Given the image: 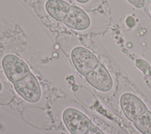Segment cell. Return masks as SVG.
<instances>
[{
	"instance_id": "obj_1",
	"label": "cell",
	"mask_w": 151,
	"mask_h": 134,
	"mask_svg": "<svg viewBox=\"0 0 151 134\" xmlns=\"http://www.w3.org/2000/svg\"><path fill=\"white\" fill-rule=\"evenodd\" d=\"M63 120L71 134H86L93 125L87 116L72 108H67L64 111Z\"/></svg>"
},
{
	"instance_id": "obj_2",
	"label": "cell",
	"mask_w": 151,
	"mask_h": 134,
	"mask_svg": "<svg viewBox=\"0 0 151 134\" xmlns=\"http://www.w3.org/2000/svg\"><path fill=\"white\" fill-rule=\"evenodd\" d=\"M2 66L6 77L12 83L31 73L27 64L22 59L12 54L4 56L2 60Z\"/></svg>"
},
{
	"instance_id": "obj_3",
	"label": "cell",
	"mask_w": 151,
	"mask_h": 134,
	"mask_svg": "<svg viewBox=\"0 0 151 134\" xmlns=\"http://www.w3.org/2000/svg\"><path fill=\"white\" fill-rule=\"evenodd\" d=\"M71 59L76 70L83 76L94 69L99 63L96 56L83 46H76L73 49Z\"/></svg>"
},
{
	"instance_id": "obj_4",
	"label": "cell",
	"mask_w": 151,
	"mask_h": 134,
	"mask_svg": "<svg viewBox=\"0 0 151 134\" xmlns=\"http://www.w3.org/2000/svg\"><path fill=\"white\" fill-rule=\"evenodd\" d=\"M13 85L17 93L26 101L35 103L40 100L41 88L37 78L31 72Z\"/></svg>"
},
{
	"instance_id": "obj_5",
	"label": "cell",
	"mask_w": 151,
	"mask_h": 134,
	"mask_svg": "<svg viewBox=\"0 0 151 134\" xmlns=\"http://www.w3.org/2000/svg\"><path fill=\"white\" fill-rule=\"evenodd\" d=\"M84 78L91 86L101 92H108L113 86L111 75L106 67L100 62L94 69L86 74Z\"/></svg>"
},
{
	"instance_id": "obj_6",
	"label": "cell",
	"mask_w": 151,
	"mask_h": 134,
	"mask_svg": "<svg viewBox=\"0 0 151 134\" xmlns=\"http://www.w3.org/2000/svg\"><path fill=\"white\" fill-rule=\"evenodd\" d=\"M120 103L124 115L132 122H134L147 109L143 102L131 93H123L120 97Z\"/></svg>"
},
{
	"instance_id": "obj_7",
	"label": "cell",
	"mask_w": 151,
	"mask_h": 134,
	"mask_svg": "<svg viewBox=\"0 0 151 134\" xmlns=\"http://www.w3.org/2000/svg\"><path fill=\"white\" fill-rule=\"evenodd\" d=\"M63 22L71 29L84 31L89 28L91 21L87 14L81 8L77 6L70 5L68 13Z\"/></svg>"
},
{
	"instance_id": "obj_8",
	"label": "cell",
	"mask_w": 151,
	"mask_h": 134,
	"mask_svg": "<svg viewBox=\"0 0 151 134\" xmlns=\"http://www.w3.org/2000/svg\"><path fill=\"white\" fill-rule=\"evenodd\" d=\"M47 13L55 20L63 22L65 18L70 5L63 0H47L45 5Z\"/></svg>"
},
{
	"instance_id": "obj_9",
	"label": "cell",
	"mask_w": 151,
	"mask_h": 134,
	"mask_svg": "<svg viewBox=\"0 0 151 134\" xmlns=\"http://www.w3.org/2000/svg\"><path fill=\"white\" fill-rule=\"evenodd\" d=\"M133 124L142 134H151V112L147 109L133 122Z\"/></svg>"
},
{
	"instance_id": "obj_10",
	"label": "cell",
	"mask_w": 151,
	"mask_h": 134,
	"mask_svg": "<svg viewBox=\"0 0 151 134\" xmlns=\"http://www.w3.org/2000/svg\"><path fill=\"white\" fill-rule=\"evenodd\" d=\"M136 66L146 76H151V67L149 63L142 59L136 61Z\"/></svg>"
},
{
	"instance_id": "obj_11",
	"label": "cell",
	"mask_w": 151,
	"mask_h": 134,
	"mask_svg": "<svg viewBox=\"0 0 151 134\" xmlns=\"http://www.w3.org/2000/svg\"><path fill=\"white\" fill-rule=\"evenodd\" d=\"M86 134H105L101 130H100L99 128L92 125V126L90 128V129L87 131Z\"/></svg>"
},
{
	"instance_id": "obj_12",
	"label": "cell",
	"mask_w": 151,
	"mask_h": 134,
	"mask_svg": "<svg viewBox=\"0 0 151 134\" xmlns=\"http://www.w3.org/2000/svg\"><path fill=\"white\" fill-rule=\"evenodd\" d=\"M126 24L129 28H133L136 24V21L134 18L132 16H129L126 19Z\"/></svg>"
},
{
	"instance_id": "obj_13",
	"label": "cell",
	"mask_w": 151,
	"mask_h": 134,
	"mask_svg": "<svg viewBox=\"0 0 151 134\" xmlns=\"http://www.w3.org/2000/svg\"><path fill=\"white\" fill-rule=\"evenodd\" d=\"M76 1L80 4H86V3H87L90 0H76Z\"/></svg>"
},
{
	"instance_id": "obj_14",
	"label": "cell",
	"mask_w": 151,
	"mask_h": 134,
	"mask_svg": "<svg viewBox=\"0 0 151 134\" xmlns=\"http://www.w3.org/2000/svg\"><path fill=\"white\" fill-rule=\"evenodd\" d=\"M2 85L1 82H0V92H1V91L2 90Z\"/></svg>"
},
{
	"instance_id": "obj_15",
	"label": "cell",
	"mask_w": 151,
	"mask_h": 134,
	"mask_svg": "<svg viewBox=\"0 0 151 134\" xmlns=\"http://www.w3.org/2000/svg\"><path fill=\"white\" fill-rule=\"evenodd\" d=\"M149 11H150V13L151 14V3L150 4V6H149Z\"/></svg>"
}]
</instances>
